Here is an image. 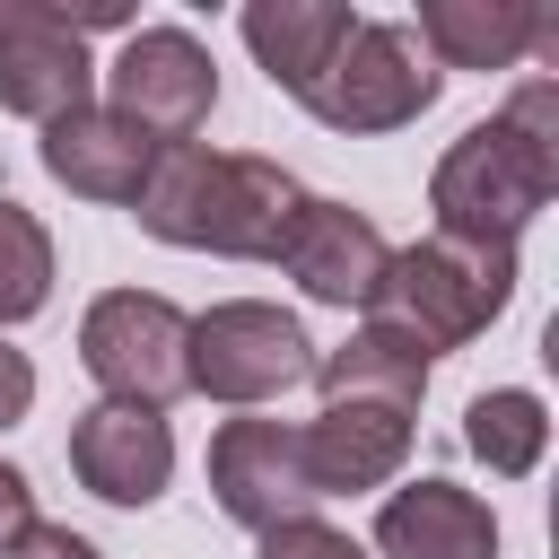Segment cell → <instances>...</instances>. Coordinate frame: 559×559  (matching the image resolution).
Returning a JSON list of instances; mask_svg holds the SVG:
<instances>
[{
  "mask_svg": "<svg viewBox=\"0 0 559 559\" xmlns=\"http://www.w3.org/2000/svg\"><path fill=\"white\" fill-rule=\"evenodd\" d=\"M428 367H437V358H428L411 332H393L384 314H367L341 349H314V384H323V402H332V393H358V402H402V411H419Z\"/></svg>",
  "mask_w": 559,
  "mask_h": 559,
  "instance_id": "obj_17",
  "label": "cell"
},
{
  "mask_svg": "<svg viewBox=\"0 0 559 559\" xmlns=\"http://www.w3.org/2000/svg\"><path fill=\"white\" fill-rule=\"evenodd\" d=\"M463 445L489 480H524L550 454V402L524 393V384H489V393L463 402Z\"/></svg>",
  "mask_w": 559,
  "mask_h": 559,
  "instance_id": "obj_18",
  "label": "cell"
},
{
  "mask_svg": "<svg viewBox=\"0 0 559 559\" xmlns=\"http://www.w3.org/2000/svg\"><path fill=\"white\" fill-rule=\"evenodd\" d=\"M35 157H44V175H52L61 192L105 201V210H131V201H140V183H148V166H157V140H148V131H131L122 114H105V105H79V114L44 122Z\"/></svg>",
  "mask_w": 559,
  "mask_h": 559,
  "instance_id": "obj_13",
  "label": "cell"
},
{
  "mask_svg": "<svg viewBox=\"0 0 559 559\" xmlns=\"http://www.w3.org/2000/svg\"><path fill=\"white\" fill-rule=\"evenodd\" d=\"M105 114H122L131 131H148L157 148L192 140L218 114V61L192 26H131L114 70H105Z\"/></svg>",
  "mask_w": 559,
  "mask_h": 559,
  "instance_id": "obj_6",
  "label": "cell"
},
{
  "mask_svg": "<svg viewBox=\"0 0 559 559\" xmlns=\"http://www.w3.org/2000/svg\"><path fill=\"white\" fill-rule=\"evenodd\" d=\"M183 349H192V314L157 288H105L87 314H79V367L96 376L105 402H140V411H175L192 393L183 376Z\"/></svg>",
  "mask_w": 559,
  "mask_h": 559,
  "instance_id": "obj_5",
  "label": "cell"
},
{
  "mask_svg": "<svg viewBox=\"0 0 559 559\" xmlns=\"http://www.w3.org/2000/svg\"><path fill=\"white\" fill-rule=\"evenodd\" d=\"M35 411V358L17 341H0V428H17Z\"/></svg>",
  "mask_w": 559,
  "mask_h": 559,
  "instance_id": "obj_22",
  "label": "cell"
},
{
  "mask_svg": "<svg viewBox=\"0 0 559 559\" xmlns=\"http://www.w3.org/2000/svg\"><path fill=\"white\" fill-rule=\"evenodd\" d=\"M0 559H105V550H96L87 533H70V524H44V515H35V524H26Z\"/></svg>",
  "mask_w": 559,
  "mask_h": 559,
  "instance_id": "obj_21",
  "label": "cell"
},
{
  "mask_svg": "<svg viewBox=\"0 0 559 559\" xmlns=\"http://www.w3.org/2000/svg\"><path fill=\"white\" fill-rule=\"evenodd\" d=\"M183 376L201 402H227V411H262L297 384H314V341L288 306L271 297H218L210 314H192V349H183Z\"/></svg>",
  "mask_w": 559,
  "mask_h": 559,
  "instance_id": "obj_3",
  "label": "cell"
},
{
  "mask_svg": "<svg viewBox=\"0 0 559 559\" xmlns=\"http://www.w3.org/2000/svg\"><path fill=\"white\" fill-rule=\"evenodd\" d=\"M515 306V245H472V236H419L393 253L376 314L393 332H411L428 358L480 341L498 314Z\"/></svg>",
  "mask_w": 559,
  "mask_h": 559,
  "instance_id": "obj_2",
  "label": "cell"
},
{
  "mask_svg": "<svg viewBox=\"0 0 559 559\" xmlns=\"http://www.w3.org/2000/svg\"><path fill=\"white\" fill-rule=\"evenodd\" d=\"M70 480L105 507H157L175 480V428L140 402H87L70 419Z\"/></svg>",
  "mask_w": 559,
  "mask_h": 559,
  "instance_id": "obj_11",
  "label": "cell"
},
{
  "mask_svg": "<svg viewBox=\"0 0 559 559\" xmlns=\"http://www.w3.org/2000/svg\"><path fill=\"white\" fill-rule=\"evenodd\" d=\"M306 463H314V489L323 498H358V489H384L402 463H411V437H419V411L402 402H358V393H332L306 428Z\"/></svg>",
  "mask_w": 559,
  "mask_h": 559,
  "instance_id": "obj_12",
  "label": "cell"
},
{
  "mask_svg": "<svg viewBox=\"0 0 559 559\" xmlns=\"http://www.w3.org/2000/svg\"><path fill=\"white\" fill-rule=\"evenodd\" d=\"M559 192V79L533 70L489 122H472L437 175H428V210L437 236H472V245H515Z\"/></svg>",
  "mask_w": 559,
  "mask_h": 559,
  "instance_id": "obj_1",
  "label": "cell"
},
{
  "mask_svg": "<svg viewBox=\"0 0 559 559\" xmlns=\"http://www.w3.org/2000/svg\"><path fill=\"white\" fill-rule=\"evenodd\" d=\"M210 498L253 542L271 524H297V515L323 507L314 463H306V437L288 419H218V437H210Z\"/></svg>",
  "mask_w": 559,
  "mask_h": 559,
  "instance_id": "obj_7",
  "label": "cell"
},
{
  "mask_svg": "<svg viewBox=\"0 0 559 559\" xmlns=\"http://www.w3.org/2000/svg\"><path fill=\"white\" fill-rule=\"evenodd\" d=\"M0 105L35 131L96 105V61L52 0H0Z\"/></svg>",
  "mask_w": 559,
  "mask_h": 559,
  "instance_id": "obj_9",
  "label": "cell"
},
{
  "mask_svg": "<svg viewBox=\"0 0 559 559\" xmlns=\"http://www.w3.org/2000/svg\"><path fill=\"white\" fill-rule=\"evenodd\" d=\"M52 306V236L26 201L0 192V332L9 323H35Z\"/></svg>",
  "mask_w": 559,
  "mask_h": 559,
  "instance_id": "obj_19",
  "label": "cell"
},
{
  "mask_svg": "<svg viewBox=\"0 0 559 559\" xmlns=\"http://www.w3.org/2000/svg\"><path fill=\"white\" fill-rule=\"evenodd\" d=\"M236 35H245V52L262 61L271 87L306 96L332 70V52L358 35V9L349 0H245L236 9Z\"/></svg>",
  "mask_w": 559,
  "mask_h": 559,
  "instance_id": "obj_15",
  "label": "cell"
},
{
  "mask_svg": "<svg viewBox=\"0 0 559 559\" xmlns=\"http://www.w3.org/2000/svg\"><path fill=\"white\" fill-rule=\"evenodd\" d=\"M376 550L384 559H498V515L463 480H402L376 507Z\"/></svg>",
  "mask_w": 559,
  "mask_h": 559,
  "instance_id": "obj_14",
  "label": "cell"
},
{
  "mask_svg": "<svg viewBox=\"0 0 559 559\" xmlns=\"http://www.w3.org/2000/svg\"><path fill=\"white\" fill-rule=\"evenodd\" d=\"M26 524H35V480H26V472L0 454V550H9Z\"/></svg>",
  "mask_w": 559,
  "mask_h": 559,
  "instance_id": "obj_23",
  "label": "cell"
},
{
  "mask_svg": "<svg viewBox=\"0 0 559 559\" xmlns=\"http://www.w3.org/2000/svg\"><path fill=\"white\" fill-rule=\"evenodd\" d=\"M280 271H288L314 306L376 314L384 271H393V245H384V227H376L367 210H349V201H314V192H306V210H297V227H288V245H280Z\"/></svg>",
  "mask_w": 559,
  "mask_h": 559,
  "instance_id": "obj_10",
  "label": "cell"
},
{
  "mask_svg": "<svg viewBox=\"0 0 559 559\" xmlns=\"http://www.w3.org/2000/svg\"><path fill=\"white\" fill-rule=\"evenodd\" d=\"M253 559H367V542H349V533L323 524V515H297V524H271V533L253 542Z\"/></svg>",
  "mask_w": 559,
  "mask_h": 559,
  "instance_id": "obj_20",
  "label": "cell"
},
{
  "mask_svg": "<svg viewBox=\"0 0 559 559\" xmlns=\"http://www.w3.org/2000/svg\"><path fill=\"white\" fill-rule=\"evenodd\" d=\"M297 210H306V183H297L280 157L210 148V192H201L192 253H218V262H280Z\"/></svg>",
  "mask_w": 559,
  "mask_h": 559,
  "instance_id": "obj_8",
  "label": "cell"
},
{
  "mask_svg": "<svg viewBox=\"0 0 559 559\" xmlns=\"http://www.w3.org/2000/svg\"><path fill=\"white\" fill-rule=\"evenodd\" d=\"M542 0H419V52L437 70H515L533 61Z\"/></svg>",
  "mask_w": 559,
  "mask_h": 559,
  "instance_id": "obj_16",
  "label": "cell"
},
{
  "mask_svg": "<svg viewBox=\"0 0 559 559\" xmlns=\"http://www.w3.org/2000/svg\"><path fill=\"white\" fill-rule=\"evenodd\" d=\"M445 70L419 52V35L402 17H358V35L332 52V70L297 96L323 131H349V140H376V131H402L437 105Z\"/></svg>",
  "mask_w": 559,
  "mask_h": 559,
  "instance_id": "obj_4",
  "label": "cell"
}]
</instances>
